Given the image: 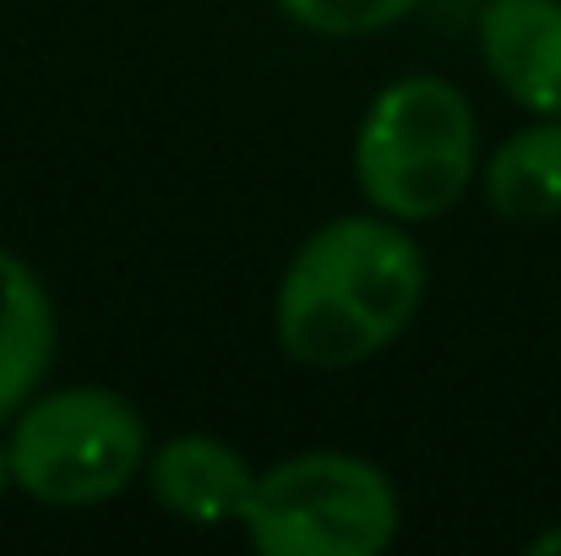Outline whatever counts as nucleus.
Masks as SVG:
<instances>
[{
  "label": "nucleus",
  "instance_id": "20e7f679",
  "mask_svg": "<svg viewBox=\"0 0 561 556\" xmlns=\"http://www.w3.org/2000/svg\"><path fill=\"white\" fill-rule=\"evenodd\" d=\"M5 458L11 486L33 502L93 508L137 480L148 458V431L137 404L110 387H55L38 404L16 409Z\"/></svg>",
  "mask_w": 561,
  "mask_h": 556
},
{
  "label": "nucleus",
  "instance_id": "9b49d317",
  "mask_svg": "<svg viewBox=\"0 0 561 556\" xmlns=\"http://www.w3.org/2000/svg\"><path fill=\"white\" fill-rule=\"evenodd\" d=\"M5 486H11V458H5V447H0V497H5Z\"/></svg>",
  "mask_w": 561,
  "mask_h": 556
},
{
  "label": "nucleus",
  "instance_id": "9d476101",
  "mask_svg": "<svg viewBox=\"0 0 561 556\" xmlns=\"http://www.w3.org/2000/svg\"><path fill=\"white\" fill-rule=\"evenodd\" d=\"M529 552L535 556H561V524L557 530H546V535H535V541H529Z\"/></svg>",
  "mask_w": 561,
  "mask_h": 556
},
{
  "label": "nucleus",
  "instance_id": "423d86ee",
  "mask_svg": "<svg viewBox=\"0 0 561 556\" xmlns=\"http://www.w3.org/2000/svg\"><path fill=\"white\" fill-rule=\"evenodd\" d=\"M148 486L164 513L202 524V530H218V524H240V513L256 491V469L218 436H175L153 453Z\"/></svg>",
  "mask_w": 561,
  "mask_h": 556
},
{
  "label": "nucleus",
  "instance_id": "f257e3e1",
  "mask_svg": "<svg viewBox=\"0 0 561 556\" xmlns=\"http://www.w3.org/2000/svg\"><path fill=\"white\" fill-rule=\"evenodd\" d=\"M425 295V257L387 213L322 224L284 268L273 328L295 366L344 371L381 355Z\"/></svg>",
  "mask_w": 561,
  "mask_h": 556
},
{
  "label": "nucleus",
  "instance_id": "1a4fd4ad",
  "mask_svg": "<svg viewBox=\"0 0 561 556\" xmlns=\"http://www.w3.org/2000/svg\"><path fill=\"white\" fill-rule=\"evenodd\" d=\"M420 0H278V11L322 38H366L392 22H403Z\"/></svg>",
  "mask_w": 561,
  "mask_h": 556
},
{
  "label": "nucleus",
  "instance_id": "39448f33",
  "mask_svg": "<svg viewBox=\"0 0 561 556\" xmlns=\"http://www.w3.org/2000/svg\"><path fill=\"white\" fill-rule=\"evenodd\" d=\"M480 60L518 110L561 115V0H485Z\"/></svg>",
  "mask_w": 561,
  "mask_h": 556
},
{
  "label": "nucleus",
  "instance_id": "7ed1b4c3",
  "mask_svg": "<svg viewBox=\"0 0 561 556\" xmlns=\"http://www.w3.org/2000/svg\"><path fill=\"white\" fill-rule=\"evenodd\" d=\"M240 530L262 556H381L398 541V491L371 458L295 453L256 475Z\"/></svg>",
  "mask_w": 561,
  "mask_h": 556
},
{
  "label": "nucleus",
  "instance_id": "0eeeda50",
  "mask_svg": "<svg viewBox=\"0 0 561 556\" xmlns=\"http://www.w3.org/2000/svg\"><path fill=\"white\" fill-rule=\"evenodd\" d=\"M55 361V306L44 279L0 246V420H11Z\"/></svg>",
  "mask_w": 561,
  "mask_h": 556
},
{
  "label": "nucleus",
  "instance_id": "f03ea898",
  "mask_svg": "<svg viewBox=\"0 0 561 556\" xmlns=\"http://www.w3.org/2000/svg\"><path fill=\"white\" fill-rule=\"evenodd\" d=\"M480 132L469 99L442 77H403L371 99L355 132V181L376 213L425 224L458 207L474 181Z\"/></svg>",
  "mask_w": 561,
  "mask_h": 556
},
{
  "label": "nucleus",
  "instance_id": "6e6552de",
  "mask_svg": "<svg viewBox=\"0 0 561 556\" xmlns=\"http://www.w3.org/2000/svg\"><path fill=\"white\" fill-rule=\"evenodd\" d=\"M485 202L507 224L561 218V115H540L485 159Z\"/></svg>",
  "mask_w": 561,
  "mask_h": 556
}]
</instances>
